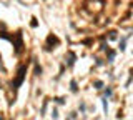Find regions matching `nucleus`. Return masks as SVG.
Returning <instances> with one entry per match:
<instances>
[{"label":"nucleus","mask_w":133,"mask_h":120,"mask_svg":"<svg viewBox=\"0 0 133 120\" xmlns=\"http://www.w3.org/2000/svg\"><path fill=\"white\" fill-rule=\"evenodd\" d=\"M23 77H25V67H20L18 68V75H17V80L12 84V85H14V89H17V87L23 82Z\"/></svg>","instance_id":"1"}]
</instances>
